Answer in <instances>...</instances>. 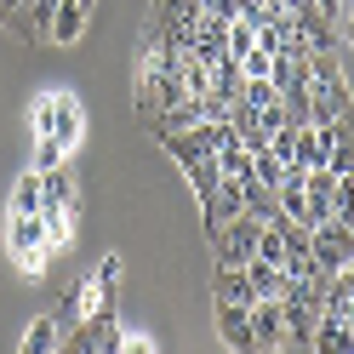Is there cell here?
Returning <instances> with one entry per match:
<instances>
[{"label":"cell","mask_w":354,"mask_h":354,"mask_svg":"<svg viewBox=\"0 0 354 354\" xmlns=\"http://www.w3.org/2000/svg\"><path fill=\"white\" fill-rule=\"evenodd\" d=\"M80 131H86V115H80V103L69 92H52V97L35 103V138H52L63 149H75Z\"/></svg>","instance_id":"cell-1"},{"label":"cell","mask_w":354,"mask_h":354,"mask_svg":"<svg viewBox=\"0 0 354 354\" xmlns=\"http://www.w3.org/2000/svg\"><path fill=\"white\" fill-rule=\"evenodd\" d=\"M6 252L17 257V269H24V274H40V269H46L52 240H46V223H40V212L6 217Z\"/></svg>","instance_id":"cell-2"},{"label":"cell","mask_w":354,"mask_h":354,"mask_svg":"<svg viewBox=\"0 0 354 354\" xmlns=\"http://www.w3.org/2000/svg\"><path fill=\"white\" fill-rule=\"evenodd\" d=\"M189 92H183V80H177V69H160V63H138V115L143 120H154L160 109H171V103H183Z\"/></svg>","instance_id":"cell-3"},{"label":"cell","mask_w":354,"mask_h":354,"mask_svg":"<svg viewBox=\"0 0 354 354\" xmlns=\"http://www.w3.org/2000/svg\"><path fill=\"white\" fill-rule=\"evenodd\" d=\"M269 223V217H252V212H240L234 223H223L212 234V252H217V263L223 269H240V263H252L257 257V229Z\"/></svg>","instance_id":"cell-4"},{"label":"cell","mask_w":354,"mask_h":354,"mask_svg":"<svg viewBox=\"0 0 354 354\" xmlns=\"http://www.w3.org/2000/svg\"><path fill=\"white\" fill-rule=\"evenodd\" d=\"M229 138H234V131H229V120H201V126L171 131V138H160V143H166V154H171L177 166H189V160H201V154H217Z\"/></svg>","instance_id":"cell-5"},{"label":"cell","mask_w":354,"mask_h":354,"mask_svg":"<svg viewBox=\"0 0 354 354\" xmlns=\"http://www.w3.org/2000/svg\"><path fill=\"white\" fill-rule=\"evenodd\" d=\"M308 252H315V263L326 274H337L343 263H354V229L337 223V217H326V223L308 229Z\"/></svg>","instance_id":"cell-6"},{"label":"cell","mask_w":354,"mask_h":354,"mask_svg":"<svg viewBox=\"0 0 354 354\" xmlns=\"http://www.w3.org/2000/svg\"><path fill=\"white\" fill-rule=\"evenodd\" d=\"M246 320H252V343H257V354H280V343H286L280 297H257V303L246 308Z\"/></svg>","instance_id":"cell-7"},{"label":"cell","mask_w":354,"mask_h":354,"mask_svg":"<svg viewBox=\"0 0 354 354\" xmlns=\"http://www.w3.org/2000/svg\"><path fill=\"white\" fill-rule=\"evenodd\" d=\"M240 212H246V194H240V183H234V177H223V183H217V194H212V201H201V217H206V234H217L223 223H234Z\"/></svg>","instance_id":"cell-8"},{"label":"cell","mask_w":354,"mask_h":354,"mask_svg":"<svg viewBox=\"0 0 354 354\" xmlns=\"http://www.w3.org/2000/svg\"><path fill=\"white\" fill-rule=\"evenodd\" d=\"M217 337H223V348H234V354H257L252 320H246V308H240V303H217Z\"/></svg>","instance_id":"cell-9"},{"label":"cell","mask_w":354,"mask_h":354,"mask_svg":"<svg viewBox=\"0 0 354 354\" xmlns=\"http://www.w3.org/2000/svg\"><path fill=\"white\" fill-rule=\"evenodd\" d=\"M86 17H92V6H86V0H57L46 40H52V46H75V40L86 35Z\"/></svg>","instance_id":"cell-10"},{"label":"cell","mask_w":354,"mask_h":354,"mask_svg":"<svg viewBox=\"0 0 354 354\" xmlns=\"http://www.w3.org/2000/svg\"><path fill=\"white\" fill-rule=\"evenodd\" d=\"M40 206H80L69 166H57V171H40Z\"/></svg>","instance_id":"cell-11"},{"label":"cell","mask_w":354,"mask_h":354,"mask_svg":"<svg viewBox=\"0 0 354 354\" xmlns=\"http://www.w3.org/2000/svg\"><path fill=\"white\" fill-rule=\"evenodd\" d=\"M217 303H240V308H252V303H257L246 269H223V263H217Z\"/></svg>","instance_id":"cell-12"},{"label":"cell","mask_w":354,"mask_h":354,"mask_svg":"<svg viewBox=\"0 0 354 354\" xmlns=\"http://www.w3.org/2000/svg\"><path fill=\"white\" fill-rule=\"evenodd\" d=\"M257 257H263V263H274V269L286 263V212H274L269 223L257 229Z\"/></svg>","instance_id":"cell-13"},{"label":"cell","mask_w":354,"mask_h":354,"mask_svg":"<svg viewBox=\"0 0 354 354\" xmlns=\"http://www.w3.org/2000/svg\"><path fill=\"white\" fill-rule=\"evenodd\" d=\"M57 337H63V326L52 315H40L29 331H24V343H17V354H57Z\"/></svg>","instance_id":"cell-14"},{"label":"cell","mask_w":354,"mask_h":354,"mask_svg":"<svg viewBox=\"0 0 354 354\" xmlns=\"http://www.w3.org/2000/svg\"><path fill=\"white\" fill-rule=\"evenodd\" d=\"M189 189H194V201H212L217 183H223V171H217V154H201V160H189Z\"/></svg>","instance_id":"cell-15"},{"label":"cell","mask_w":354,"mask_h":354,"mask_svg":"<svg viewBox=\"0 0 354 354\" xmlns=\"http://www.w3.org/2000/svg\"><path fill=\"white\" fill-rule=\"evenodd\" d=\"M315 354H354V331H348L343 320H326V315H320V326H315Z\"/></svg>","instance_id":"cell-16"},{"label":"cell","mask_w":354,"mask_h":354,"mask_svg":"<svg viewBox=\"0 0 354 354\" xmlns=\"http://www.w3.org/2000/svg\"><path fill=\"white\" fill-rule=\"evenodd\" d=\"M240 269H246V280H252L257 297H280V292H286V269H274V263L252 257V263H240Z\"/></svg>","instance_id":"cell-17"},{"label":"cell","mask_w":354,"mask_h":354,"mask_svg":"<svg viewBox=\"0 0 354 354\" xmlns=\"http://www.w3.org/2000/svg\"><path fill=\"white\" fill-rule=\"evenodd\" d=\"M177 80H183L189 97H206L212 92V63H201L194 52H183V57H177Z\"/></svg>","instance_id":"cell-18"},{"label":"cell","mask_w":354,"mask_h":354,"mask_svg":"<svg viewBox=\"0 0 354 354\" xmlns=\"http://www.w3.org/2000/svg\"><path fill=\"white\" fill-rule=\"evenodd\" d=\"M217 171L234 177V183H252V154H246V143H240V138H229L223 149H217Z\"/></svg>","instance_id":"cell-19"},{"label":"cell","mask_w":354,"mask_h":354,"mask_svg":"<svg viewBox=\"0 0 354 354\" xmlns=\"http://www.w3.org/2000/svg\"><path fill=\"white\" fill-rule=\"evenodd\" d=\"M92 286H97V303H115V297H120V257H115V252L92 269Z\"/></svg>","instance_id":"cell-20"},{"label":"cell","mask_w":354,"mask_h":354,"mask_svg":"<svg viewBox=\"0 0 354 354\" xmlns=\"http://www.w3.org/2000/svg\"><path fill=\"white\" fill-rule=\"evenodd\" d=\"M24 212H40V171H24L12 183V217H24Z\"/></svg>","instance_id":"cell-21"},{"label":"cell","mask_w":354,"mask_h":354,"mask_svg":"<svg viewBox=\"0 0 354 354\" xmlns=\"http://www.w3.org/2000/svg\"><path fill=\"white\" fill-rule=\"evenodd\" d=\"M331 217L354 229V171H348V177H337V189H331Z\"/></svg>","instance_id":"cell-22"},{"label":"cell","mask_w":354,"mask_h":354,"mask_svg":"<svg viewBox=\"0 0 354 354\" xmlns=\"http://www.w3.org/2000/svg\"><path fill=\"white\" fill-rule=\"evenodd\" d=\"M257 46V24H246V17H234V24H229V57L240 63V57H246Z\"/></svg>","instance_id":"cell-23"},{"label":"cell","mask_w":354,"mask_h":354,"mask_svg":"<svg viewBox=\"0 0 354 354\" xmlns=\"http://www.w3.org/2000/svg\"><path fill=\"white\" fill-rule=\"evenodd\" d=\"M63 160H69V149H63V143H52V138H35V166H29V171H57Z\"/></svg>","instance_id":"cell-24"},{"label":"cell","mask_w":354,"mask_h":354,"mask_svg":"<svg viewBox=\"0 0 354 354\" xmlns=\"http://www.w3.org/2000/svg\"><path fill=\"white\" fill-rule=\"evenodd\" d=\"M280 52H269V46H252L246 57H240V75H246V80H263V75H269V63H274Z\"/></svg>","instance_id":"cell-25"},{"label":"cell","mask_w":354,"mask_h":354,"mask_svg":"<svg viewBox=\"0 0 354 354\" xmlns=\"http://www.w3.org/2000/svg\"><path fill=\"white\" fill-rule=\"evenodd\" d=\"M252 177H257L263 189H274V183H280V160H274L269 149H257V154H252Z\"/></svg>","instance_id":"cell-26"},{"label":"cell","mask_w":354,"mask_h":354,"mask_svg":"<svg viewBox=\"0 0 354 354\" xmlns=\"http://www.w3.org/2000/svg\"><path fill=\"white\" fill-rule=\"evenodd\" d=\"M326 166L337 171V177H348V171H354V138H337V143H331V154H326Z\"/></svg>","instance_id":"cell-27"},{"label":"cell","mask_w":354,"mask_h":354,"mask_svg":"<svg viewBox=\"0 0 354 354\" xmlns=\"http://www.w3.org/2000/svg\"><path fill=\"white\" fill-rule=\"evenodd\" d=\"M257 126H263V131H280V126H286V103H280V97L263 103V109H257Z\"/></svg>","instance_id":"cell-28"},{"label":"cell","mask_w":354,"mask_h":354,"mask_svg":"<svg viewBox=\"0 0 354 354\" xmlns=\"http://www.w3.org/2000/svg\"><path fill=\"white\" fill-rule=\"evenodd\" d=\"M120 354H154V343H149V337H126Z\"/></svg>","instance_id":"cell-29"},{"label":"cell","mask_w":354,"mask_h":354,"mask_svg":"<svg viewBox=\"0 0 354 354\" xmlns=\"http://www.w3.org/2000/svg\"><path fill=\"white\" fill-rule=\"evenodd\" d=\"M337 320H343V326H348V331H354V297H348V303H343V315H337Z\"/></svg>","instance_id":"cell-30"},{"label":"cell","mask_w":354,"mask_h":354,"mask_svg":"<svg viewBox=\"0 0 354 354\" xmlns=\"http://www.w3.org/2000/svg\"><path fill=\"white\" fill-rule=\"evenodd\" d=\"M12 6H17V12H24V24H29V6H35V0H12Z\"/></svg>","instance_id":"cell-31"}]
</instances>
